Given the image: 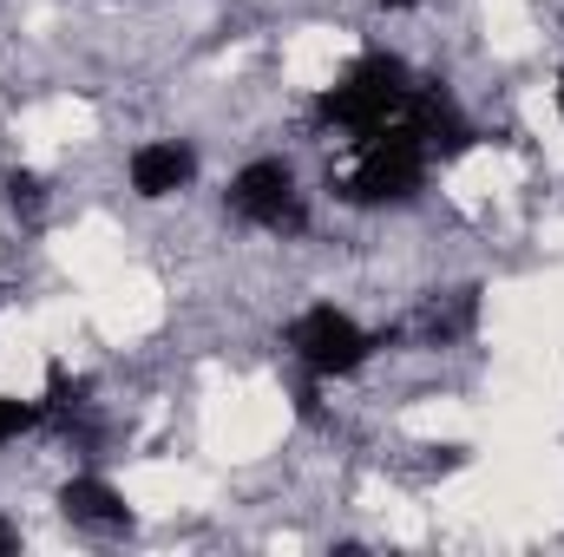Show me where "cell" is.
Listing matches in <instances>:
<instances>
[{
    "label": "cell",
    "mask_w": 564,
    "mask_h": 557,
    "mask_svg": "<svg viewBox=\"0 0 564 557\" xmlns=\"http://www.w3.org/2000/svg\"><path fill=\"white\" fill-rule=\"evenodd\" d=\"M408 92H414V66L388 46H368L335 86L315 92V132H341L348 144L368 139L408 112Z\"/></svg>",
    "instance_id": "1"
},
{
    "label": "cell",
    "mask_w": 564,
    "mask_h": 557,
    "mask_svg": "<svg viewBox=\"0 0 564 557\" xmlns=\"http://www.w3.org/2000/svg\"><path fill=\"white\" fill-rule=\"evenodd\" d=\"M426 164H433L426 139L408 125V119H394V125H381V132L355 139L348 171L335 177V197H341V204H355V210H388V204H408V197H421Z\"/></svg>",
    "instance_id": "2"
},
{
    "label": "cell",
    "mask_w": 564,
    "mask_h": 557,
    "mask_svg": "<svg viewBox=\"0 0 564 557\" xmlns=\"http://www.w3.org/2000/svg\"><path fill=\"white\" fill-rule=\"evenodd\" d=\"M388 341H394V335H368V328H361L348 308H335V302H315V308H302V315L289 321V354L302 361L308 381H348V374H361Z\"/></svg>",
    "instance_id": "3"
},
{
    "label": "cell",
    "mask_w": 564,
    "mask_h": 557,
    "mask_svg": "<svg viewBox=\"0 0 564 557\" xmlns=\"http://www.w3.org/2000/svg\"><path fill=\"white\" fill-rule=\"evenodd\" d=\"M224 204H230L237 223L270 230V237H302V230H308V197H302V184H295V171H289L282 157H250V164L230 177Z\"/></svg>",
    "instance_id": "4"
},
{
    "label": "cell",
    "mask_w": 564,
    "mask_h": 557,
    "mask_svg": "<svg viewBox=\"0 0 564 557\" xmlns=\"http://www.w3.org/2000/svg\"><path fill=\"white\" fill-rule=\"evenodd\" d=\"M126 177H132V190H139L144 204H164V197L191 190V177H197V144L191 139H144L139 151L126 157Z\"/></svg>",
    "instance_id": "5"
},
{
    "label": "cell",
    "mask_w": 564,
    "mask_h": 557,
    "mask_svg": "<svg viewBox=\"0 0 564 557\" xmlns=\"http://www.w3.org/2000/svg\"><path fill=\"white\" fill-rule=\"evenodd\" d=\"M59 512H66L73 525H86V532H132V505H126V492H119L112 479H99V472L66 479V485H59Z\"/></svg>",
    "instance_id": "6"
},
{
    "label": "cell",
    "mask_w": 564,
    "mask_h": 557,
    "mask_svg": "<svg viewBox=\"0 0 564 557\" xmlns=\"http://www.w3.org/2000/svg\"><path fill=\"white\" fill-rule=\"evenodd\" d=\"M473 321H479V288H453V295H433V302H426L421 335L433 348H446V341L473 335Z\"/></svg>",
    "instance_id": "7"
},
{
    "label": "cell",
    "mask_w": 564,
    "mask_h": 557,
    "mask_svg": "<svg viewBox=\"0 0 564 557\" xmlns=\"http://www.w3.org/2000/svg\"><path fill=\"white\" fill-rule=\"evenodd\" d=\"M33 426H46L40 401H13V394H0V446L20 439V433H33Z\"/></svg>",
    "instance_id": "8"
},
{
    "label": "cell",
    "mask_w": 564,
    "mask_h": 557,
    "mask_svg": "<svg viewBox=\"0 0 564 557\" xmlns=\"http://www.w3.org/2000/svg\"><path fill=\"white\" fill-rule=\"evenodd\" d=\"M7 204H13L20 217H40V210H46V184H40L33 171H7Z\"/></svg>",
    "instance_id": "9"
},
{
    "label": "cell",
    "mask_w": 564,
    "mask_h": 557,
    "mask_svg": "<svg viewBox=\"0 0 564 557\" xmlns=\"http://www.w3.org/2000/svg\"><path fill=\"white\" fill-rule=\"evenodd\" d=\"M13 545H20V532H13V525L0 518V551H13Z\"/></svg>",
    "instance_id": "10"
},
{
    "label": "cell",
    "mask_w": 564,
    "mask_h": 557,
    "mask_svg": "<svg viewBox=\"0 0 564 557\" xmlns=\"http://www.w3.org/2000/svg\"><path fill=\"white\" fill-rule=\"evenodd\" d=\"M388 13H414V7H426V0H381Z\"/></svg>",
    "instance_id": "11"
},
{
    "label": "cell",
    "mask_w": 564,
    "mask_h": 557,
    "mask_svg": "<svg viewBox=\"0 0 564 557\" xmlns=\"http://www.w3.org/2000/svg\"><path fill=\"white\" fill-rule=\"evenodd\" d=\"M558 119H564V79H558Z\"/></svg>",
    "instance_id": "12"
}]
</instances>
